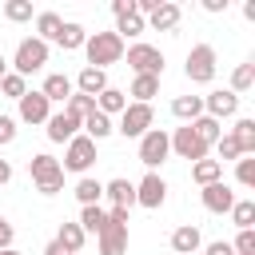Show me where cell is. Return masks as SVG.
Masks as SVG:
<instances>
[{
	"mask_svg": "<svg viewBox=\"0 0 255 255\" xmlns=\"http://www.w3.org/2000/svg\"><path fill=\"white\" fill-rule=\"evenodd\" d=\"M128 96H135L131 104H151V96H159V80H155V76H135Z\"/></svg>",
	"mask_w": 255,
	"mask_h": 255,
	"instance_id": "obj_30",
	"label": "cell"
},
{
	"mask_svg": "<svg viewBox=\"0 0 255 255\" xmlns=\"http://www.w3.org/2000/svg\"><path fill=\"white\" fill-rule=\"evenodd\" d=\"M80 227H84V235H100V231L108 227V211H104L100 203L80 207Z\"/></svg>",
	"mask_w": 255,
	"mask_h": 255,
	"instance_id": "obj_28",
	"label": "cell"
},
{
	"mask_svg": "<svg viewBox=\"0 0 255 255\" xmlns=\"http://www.w3.org/2000/svg\"><path fill=\"white\" fill-rule=\"evenodd\" d=\"M179 20H183V8H179L175 0H159V4H155V12H151L143 24H147V28H155V32H171Z\"/></svg>",
	"mask_w": 255,
	"mask_h": 255,
	"instance_id": "obj_15",
	"label": "cell"
},
{
	"mask_svg": "<svg viewBox=\"0 0 255 255\" xmlns=\"http://www.w3.org/2000/svg\"><path fill=\"white\" fill-rule=\"evenodd\" d=\"M80 128H84V135H88L92 143H100V139H108V135L116 131V124H112L104 112H92V116H84V120H80Z\"/></svg>",
	"mask_w": 255,
	"mask_h": 255,
	"instance_id": "obj_22",
	"label": "cell"
},
{
	"mask_svg": "<svg viewBox=\"0 0 255 255\" xmlns=\"http://www.w3.org/2000/svg\"><path fill=\"white\" fill-rule=\"evenodd\" d=\"M199 247H203V235H199L195 223H183V227L171 231V255H195Z\"/></svg>",
	"mask_w": 255,
	"mask_h": 255,
	"instance_id": "obj_16",
	"label": "cell"
},
{
	"mask_svg": "<svg viewBox=\"0 0 255 255\" xmlns=\"http://www.w3.org/2000/svg\"><path fill=\"white\" fill-rule=\"evenodd\" d=\"M84 40H88V28H84V24H76V20H64V28H60L56 44H60L64 52H76V48H84Z\"/></svg>",
	"mask_w": 255,
	"mask_h": 255,
	"instance_id": "obj_24",
	"label": "cell"
},
{
	"mask_svg": "<svg viewBox=\"0 0 255 255\" xmlns=\"http://www.w3.org/2000/svg\"><path fill=\"white\" fill-rule=\"evenodd\" d=\"M4 183H12V163H8V159H0V187H4Z\"/></svg>",
	"mask_w": 255,
	"mask_h": 255,
	"instance_id": "obj_48",
	"label": "cell"
},
{
	"mask_svg": "<svg viewBox=\"0 0 255 255\" xmlns=\"http://www.w3.org/2000/svg\"><path fill=\"white\" fill-rule=\"evenodd\" d=\"M203 8H207L211 16H219V12H227V0H203Z\"/></svg>",
	"mask_w": 255,
	"mask_h": 255,
	"instance_id": "obj_47",
	"label": "cell"
},
{
	"mask_svg": "<svg viewBox=\"0 0 255 255\" xmlns=\"http://www.w3.org/2000/svg\"><path fill=\"white\" fill-rule=\"evenodd\" d=\"M80 96H100L104 88H108V72H100V68H80V76H76V84H72Z\"/></svg>",
	"mask_w": 255,
	"mask_h": 255,
	"instance_id": "obj_18",
	"label": "cell"
},
{
	"mask_svg": "<svg viewBox=\"0 0 255 255\" xmlns=\"http://www.w3.org/2000/svg\"><path fill=\"white\" fill-rule=\"evenodd\" d=\"M227 215H231V223H235L239 231H247V227L255 223V199H235Z\"/></svg>",
	"mask_w": 255,
	"mask_h": 255,
	"instance_id": "obj_32",
	"label": "cell"
},
{
	"mask_svg": "<svg viewBox=\"0 0 255 255\" xmlns=\"http://www.w3.org/2000/svg\"><path fill=\"white\" fill-rule=\"evenodd\" d=\"M0 255H20V251H16V247H4V251H0Z\"/></svg>",
	"mask_w": 255,
	"mask_h": 255,
	"instance_id": "obj_51",
	"label": "cell"
},
{
	"mask_svg": "<svg viewBox=\"0 0 255 255\" xmlns=\"http://www.w3.org/2000/svg\"><path fill=\"white\" fill-rule=\"evenodd\" d=\"M12 239H16V227L0 215V251H4V247H12Z\"/></svg>",
	"mask_w": 255,
	"mask_h": 255,
	"instance_id": "obj_43",
	"label": "cell"
},
{
	"mask_svg": "<svg viewBox=\"0 0 255 255\" xmlns=\"http://www.w3.org/2000/svg\"><path fill=\"white\" fill-rule=\"evenodd\" d=\"M203 255H235V251H231V243L215 239V243H207V251H203Z\"/></svg>",
	"mask_w": 255,
	"mask_h": 255,
	"instance_id": "obj_44",
	"label": "cell"
},
{
	"mask_svg": "<svg viewBox=\"0 0 255 255\" xmlns=\"http://www.w3.org/2000/svg\"><path fill=\"white\" fill-rule=\"evenodd\" d=\"M112 32H116L120 40H124V36H143V32H147V24H143V16H139V12H124V16H116V28H112Z\"/></svg>",
	"mask_w": 255,
	"mask_h": 255,
	"instance_id": "obj_29",
	"label": "cell"
},
{
	"mask_svg": "<svg viewBox=\"0 0 255 255\" xmlns=\"http://www.w3.org/2000/svg\"><path fill=\"white\" fill-rule=\"evenodd\" d=\"M64 112H72L76 120H84V116H92V112H96V100H92V96L72 92V96H68V104H64Z\"/></svg>",
	"mask_w": 255,
	"mask_h": 255,
	"instance_id": "obj_36",
	"label": "cell"
},
{
	"mask_svg": "<svg viewBox=\"0 0 255 255\" xmlns=\"http://www.w3.org/2000/svg\"><path fill=\"white\" fill-rule=\"evenodd\" d=\"M231 251H235V255H255V227L239 231V235H235V243H231Z\"/></svg>",
	"mask_w": 255,
	"mask_h": 255,
	"instance_id": "obj_40",
	"label": "cell"
},
{
	"mask_svg": "<svg viewBox=\"0 0 255 255\" xmlns=\"http://www.w3.org/2000/svg\"><path fill=\"white\" fill-rule=\"evenodd\" d=\"M76 199H80V207L100 203V199H104V183H100V179H92V175H84V179L76 183Z\"/></svg>",
	"mask_w": 255,
	"mask_h": 255,
	"instance_id": "obj_31",
	"label": "cell"
},
{
	"mask_svg": "<svg viewBox=\"0 0 255 255\" xmlns=\"http://www.w3.org/2000/svg\"><path fill=\"white\" fill-rule=\"evenodd\" d=\"M199 203H203L211 215H227V211H231V203H235V191H231L223 179H215V183L199 187Z\"/></svg>",
	"mask_w": 255,
	"mask_h": 255,
	"instance_id": "obj_12",
	"label": "cell"
},
{
	"mask_svg": "<svg viewBox=\"0 0 255 255\" xmlns=\"http://www.w3.org/2000/svg\"><path fill=\"white\" fill-rule=\"evenodd\" d=\"M0 92H4L8 100H20V96L28 92V80H24V76H16V72H8V76L0 80Z\"/></svg>",
	"mask_w": 255,
	"mask_h": 255,
	"instance_id": "obj_38",
	"label": "cell"
},
{
	"mask_svg": "<svg viewBox=\"0 0 255 255\" xmlns=\"http://www.w3.org/2000/svg\"><path fill=\"white\" fill-rule=\"evenodd\" d=\"M64 255H68V251H64Z\"/></svg>",
	"mask_w": 255,
	"mask_h": 255,
	"instance_id": "obj_52",
	"label": "cell"
},
{
	"mask_svg": "<svg viewBox=\"0 0 255 255\" xmlns=\"http://www.w3.org/2000/svg\"><path fill=\"white\" fill-rule=\"evenodd\" d=\"M4 16H8L12 24H24V20H32L36 12H32V4H28V0H8V4H4Z\"/></svg>",
	"mask_w": 255,
	"mask_h": 255,
	"instance_id": "obj_37",
	"label": "cell"
},
{
	"mask_svg": "<svg viewBox=\"0 0 255 255\" xmlns=\"http://www.w3.org/2000/svg\"><path fill=\"white\" fill-rule=\"evenodd\" d=\"M96 247H100V255H124V251H128V227L108 223V227L96 235Z\"/></svg>",
	"mask_w": 255,
	"mask_h": 255,
	"instance_id": "obj_17",
	"label": "cell"
},
{
	"mask_svg": "<svg viewBox=\"0 0 255 255\" xmlns=\"http://www.w3.org/2000/svg\"><path fill=\"white\" fill-rule=\"evenodd\" d=\"M128 52V68L135 72V76H163V52L159 48H151V44H131V48H124Z\"/></svg>",
	"mask_w": 255,
	"mask_h": 255,
	"instance_id": "obj_6",
	"label": "cell"
},
{
	"mask_svg": "<svg viewBox=\"0 0 255 255\" xmlns=\"http://www.w3.org/2000/svg\"><path fill=\"white\" fill-rule=\"evenodd\" d=\"M235 163H239V167H235V179H239L243 187H255V155H239Z\"/></svg>",
	"mask_w": 255,
	"mask_h": 255,
	"instance_id": "obj_39",
	"label": "cell"
},
{
	"mask_svg": "<svg viewBox=\"0 0 255 255\" xmlns=\"http://www.w3.org/2000/svg\"><path fill=\"white\" fill-rule=\"evenodd\" d=\"M16 135H20V128H16V120H12V116H0V147H8V143H16Z\"/></svg>",
	"mask_w": 255,
	"mask_h": 255,
	"instance_id": "obj_42",
	"label": "cell"
},
{
	"mask_svg": "<svg viewBox=\"0 0 255 255\" xmlns=\"http://www.w3.org/2000/svg\"><path fill=\"white\" fill-rule=\"evenodd\" d=\"M44 131H48V139H52V143H68V139H76V135H80V120H76L72 112H52V116H48V124H44Z\"/></svg>",
	"mask_w": 255,
	"mask_h": 255,
	"instance_id": "obj_14",
	"label": "cell"
},
{
	"mask_svg": "<svg viewBox=\"0 0 255 255\" xmlns=\"http://www.w3.org/2000/svg\"><path fill=\"white\" fill-rule=\"evenodd\" d=\"M235 112H239V96H235L231 88H215V92L203 96V116H211V120H231Z\"/></svg>",
	"mask_w": 255,
	"mask_h": 255,
	"instance_id": "obj_11",
	"label": "cell"
},
{
	"mask_svg": "<svg viewBox=\"0 0 255 255\" xmlns=\"http://www.w3.org/2000/svg\"><path fill=\"white\" fill-rule=\"evenodd\" d=\"M191 131H195V135H199V139H203L207 147H211V143H215V139L223 135L219 120H211V116H199V120H191Z\"/></svg>",
	"mask_w": 255,
	"mask_h": 255,
	"instance_id": "obj_34",
	"label": "cell"
},
{
	"mask_svg": "<svg viewBox=\"0 0 255 255\" xmlns=\"http://www.w3.org/2000/svg\"><path fill=\"white\" fill-rule=\"evenodd\" d=\"M104 195L112 199V207H135V183L131 179H108L104 183Z\"/></svg>",
	"mask_w": 255,
	"mask_h": 255,
	"instance_id": "obj_20",
	"label": "cell"
},
{
	"mask_svg": "<svg viewBox=\"0 0 255 255\" xmlns=\"http://www.w3.org/2000/svg\"><path fill=\"white\" fill-rule=\"evenodd\" d=\"M72 92H76V88H72V80H68L64 72H52V76L44 80V88H40V96H44L48 104H68Z\"/></svg>",
	"mask_w": 255,
	"mask_h": 255,
	"instance_id": "obj_19",
	"label": "cell"
},
{
	"mask_svg": "<svg viewBox=\"0 0 255 255\" xmlns=\"http://www.w3.org/2000/svg\"><path fill=\"white\" fill-rule=\"evenodd\" d=\"M231 139H235L239 155H255V120H251V116L235 120V128H231Z\"/></svg>",
	"mask_w": 255,
	"mask_h": 255,
	"instance_id": "obj_23",
	"label": "cell"
},
{
	"mask_svg": "<svg viewBox=\"0 0 255 255\" xmlns=\"http://www.w3.org/2000/svg\"><path fill=\"white\" fill-rule=\"evenodd\" d=\"M44 255H64V247H60V243H56V239H52V243H48V247H44Z\"/></svg>",
	"mask_w": 255,
	"mask_h": 255,
	"instance_id": "obj_49",
	"label": "cell"
},
{
	"mask_svg": "<svg viewBox=\"0 0 255 255\" xmlns=\"http://www.w3.org/2000/svg\"><path fill=\"white\" fill-rule=\"evenodd\" d=\"M28 175H32V183H36L40 195H56V191L64 187V167H60V159L48 155V151H40V155L28 159Z\"/></svg>",
	"mask_w": 255,
	"mask_h": 255,
	"instance_id": "obj_2",
	"label": "cell"
},
{
	"mask_svg": "<svg viewBox=\"0 0 255 255\" xmlns=\"http://www.w3.org/2000/svg\"><path fill=\"white\" fill-rule=\"evenodd\" d=\"M171 116L175 120H187V124L199 120L203 116V96H175L171 100Z\"/></svg>",
	"mask_w": 255,
	"mask_h": 255,
	"instance_id": "obj_25",
	"label": "cell"
},
{
	"mask_svg": "<svg viewBox=\"0 0 255 255\" xmlns=\"http://www.w3.org/2000/svg\"><path fill=\"white\" fill-rule=\"evenodd\" d=\"M191 179H195L199 187H207V183L223 179V163H219V159H195V163H191Z\"/></svg>",
	"mask_w": 255,
	"mask_h": 255,
	"instance_id": "obj_27",
	"label": "cell"
},
{
	"mask_svg": "<svg viewBox=\"0 0 255 255\" xmlns=\"http://www.w3.org/2000/svg\"><path fill=\"white\" fill-rule=\"evenodd\" d=\"M112 12L124 16V12H135V0H112Z\"/></svg>",
	"mask_w": 255,
	"mask_h": 255,
	"instance_id": "obj_46",
	"label": "cell"
},
{
	"mask_svg": "<svg viewBox=\"0 0 255 255\" xmlns=\"http://www.w3.org/2000/svg\"><path fill=\"white\" fill-rule=\"evenodd\" d=\"M215 151H219V163H227V159H239V147H235V139H231V131L215 139Z\"/></svg>",
	"mask_w": 255,
	"mask_h": 255,
	"instance_id": "obj_41",
	"label": "cell"
},
{
	"mask_svg": "<svg viewBox=\"0 0 255 255\" xmlns=\"http://www.w3.org/2000/svg\"><path fill=\"white\" fill-rule=\"evenodd\" d=\"M92 163H96V143H92L84 131H80L76 139H68V143H64V163H60L64 171H80V175H84Z\"/></svg>",
	"mask_w": 255,
	"mask_h": 255,
	"instance_id": "obj_8",
	"label": "cell"
},
{
	"mask_svg": "<svg viewBox=\"0 0 255 255\" xmlns=\"http://www.w3.org/2000/svg\"><path fill=\"white\" fill-rule=\"evenodd\" d=\"M124 108H128V92H120V88H112V84L96 96V112H104L108 120H112V116H120Z\"/></svg>",
	"mask_w": 255,
	"mask_h": 255,
	"instance_id": "obj_21",
	"label": "cell"
},
{
	"mask_svg": "<svg viewBox=\"0 0 255 255\" xmlns=\"http://www.w3.org/2000/svg\"><path fill=\"white\" fill-rule=\"evenodd\" d=\"M60 28H64V20L56 16V12H40L36 16V32H40V40L48 44V40H56L60 36Z\"/></svg>",
	"mask_w": 255,
	"mask_h": 255,
	"instance_id": "obj_35",
	"label": "cell"
},
{
	"mask_svg": "<svg viewBox=\"0 0 255 255\" xmlns=\"http://www.w3.org/2000/svg\"><path fill=\"white\" fill-rule=\"evenodd\" d=\"M251 84H255V60H247V64H239V68L231 72V92H235V96L251 92Z\"/></svg>",
	"mask_w": 255,
	"mask_h": 255,
	"instance_id": "obj_33",
	"label": "cell"
},
{
	"mask_svg": "<svg viewBox=\"0 0 255 255\" xmlns=\"http://www.w3.org/2000/svg\"><path fill=\"white\" fill-rule=\"evenodd\" d=\"M135 203H139V207H147V211H155V207H163V203H167V183H163V175H159V171H147V175L135 183Z\"/></svg>",
	"mask_w": 255,
	"mask_h": 255,
	"instance_id": "obj_10",
	"label": "cell"
},
{
	"mask_svg": "<svg viewBox=\"0 0 255 255\" xmlns=\"http://www.w3.org/2000/svg\"><path fill=\"white\" fill-rule=\"evenodd\" d=\"M108 223H120V227H128V207H112V211H108Z\"/></svg>",
	"mask_w": 255,
	"mask_h": 255,
	"instance_id": "obj_45",
	"label": "cell"
},
{
	"mask_svg": "<svg viewBox=\"0 0 255 255\" xmlns=\"http://www.w3.org/2000/svg\"><path fill=\"white\" fill-rule=\"evenodd\" d=\"M4 76H8V60L0 56V80H4Z\"/></svg>",
	"mask_w": 255,
	"mask_h": 255,
	"instance_id": "obj_50",
	"label": "cell"
},
{
	"mask_svg": "<svg viewBox=\"0 0 255 255\" xmlns=\"http://www.w3.org/2000/svg\"><path fill=\"white\" fill-rule=\"evenodd\" d=\"M48 64V44L40 40V36H24L20 44H16V56H12V72L16 76H32V72H40Z\"/></svg>",
	"mask_w": 255,
	"mask_h": 255,
	"instance_id": "obj_3",
	"label": "cell"
},
{
	"mask_svg": "<svg viewBox=\"0 0 255 255\" xmlns=\"http://www.w3.org/2000/svg\"><path fill=\"white\" fill-rule=\"evenodd\" d=\"M84 56H88L84 68H100V72H108L112 64L124 60V40H120L116 32H92V36L84 40Z\"/></svg>",
	"mask_w": 255,
	"mask_h": 255,
	"instance_id": "obj_1",
	"label": "cell"
},
{
	"mask_svg": "<svg viewBox=\"0 0 255 255\" xmlns=\"http://www.w3.org/2000/svg\"><path fill=\"white\" fill-rule=\"evenodd\" d=\"M151 120H155V112H151V104H128L124 112H120V135L124 139H139L147 128H151Z\"/></svg>",
	"mask_w": 255,
	"mask_h": 255,
	"instance_id": "obj_7",
	"label": "cell"
},
{
	"mask_svg": "<svg viewBox=\"0 0 255 255\" xmlns=\"http://www.w3.org/2000/svg\"><path fill=\"white\" fill-rule=\"evenodd\" d=\"M167 139H171V151H175L179 159H191V163H195V159H207V143H203V139L191 131V124L175 128Z\"/></svg>",
	"mask_w": 255,
	"mask_h": 255,
	"instance_id": "obj_9",
	"label": "cell"
},
{
	"mask_svg": "<svg viewBox=\"0 0 255 255\" xmlns=\"http://www.w3.org/2000/svg\"><path fill=\"white\" fill-rule=\"evenodd\" d=\"M219 56H215V48L211 44H195L191 52H187V60H183V76L191 80V84H211L215 80V64Z\"/></svg>",
	"mask_w": 255,
	"mask_h": 255,
	"instance_id": "obj_4",
	"label": "cell"
},
{
	"mask_svg": "<svg viewBox=\"0 0 255 255\" xmlns=\"http://www.w3.org/2000/svg\"><path fill=\"white\" fill-rule=\"evenodd\" d=\"M56 243H60L68 255H76V251L88 243V235H84V227H80V223H60V231H56Z\"/></svg>",
	"mask_w": 255,
	"mask_h": 255,
	"instance_id": "obj_26",
	"label": "cell"
},
{
	"mask_svg": "<svg viewBox=\"0 0 255 255\" xmlns=\"http://www.w3.org/2000/svg\"><path fill=\"white\" fill-rule=\"evenodd\" d=\"M16 104H20L16 124H48V116H52V104H48L40 92H24Z\"/></svg>",
	"mask_w": 255,
	"mask_h": 255,
	"instance_id": "obj_13",
	"label": "cell"
},
{
	"mask_svg": "<svg viewBox=\"0 0 255 255\" xmlns=\"http://www.w3.org/2000/svg\"><path fill=\"white\" fill-rule=\"evenodd\" d=\"M167 155H171V139H167V131H163V128H147V131L139 135V163H143L147 171H155Z\"/></svg>",
	"mask_w": 255,
	"mask_h": 255,
	"instance_id": "obj_5",
	"label": "cell"
}]
</instances>
